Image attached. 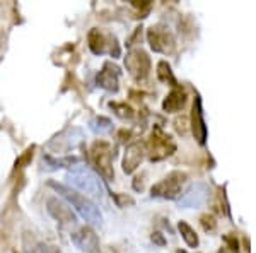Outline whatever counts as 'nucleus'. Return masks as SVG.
I'll use <instances>...</instances> for the list:
<instances>
[{
    "mask_svg": "<svg viewBox=\"0 0 256 253\" xmlns=\"http://www.w3.org/2000/svg\"><path fill=\"white\" fill-rule=\"evenodd\" d=\"M48 186L55 190V192L58 193V197L64 198L68 205H72L74 209H76L77 212L82 215V219H84L88 224H90V226H101V224H102L101 210H99L98 205L94 204L90 198L86 197V195H82L80 192L74 190L72 186L58 183V181H55V180H50Z\"/></svg>",
    "mask_w": 256,
    "mask_h": 253,
    "instance_id": "nucleus-1",
    "label": "nucleus"
},
{
    "mask_svg": "<svg viewBox=\"0 0 256 253\" xmlns=\"http://www.w3.org/2000/svg\"><path fill=\"white\" fill-rule=\"evenodd\" d=\"M65 178L74 186V190L82 192V195H86L88 198H96V200L104 198V186L101 180L86 166H74Z\"/></svg>",
    "mask_w": 256,
    "mask_h": 253,
    "instance_id": "nucleus-2",
    "label": "nucleus"
},
{
    "mask_svg": "<svg viewBox=\"0 0 256 253\" xmlns=\"http://www.w3.org/2000/svg\"><path fill=\"white\" fill-rule=\"evenodd\" d=\"M90 157H92L94 168L101 175L102 180L113 181L114 169H113V147L106 140H96L90 147Z\"/></svg>",
    "mask_w": 256,
    "mask_h": 253,
    "instance_id": "nucleus-3",
    "label": "nucleus"
},
{
    "mask_svg": "<svg viewBox=\"0 0 256 253\" xmlns=\"http://www.w3.org/2000/svg\"><path fill=\"white\" fill-rule=\"evenodd\" d=\"M176 151V144L171 139V135L164 134L162 128L156 127L150 134V139L146 144V152H148L150 161H160L164 157L171 156Z\"/></svg>",
    "mask_w": 256,
    "mask_h": 253,
    "instance_id": "nucleus-4",
    "label": "nucleus"
},
{
    "mask_svg": "<svg viewBox=\"0 0 256 253\" xmlns=\"http://www.w3.org/2000/svg\"><path fill=\"white\" fill-rule=\"evenodd\" d=\"M188 175L184 171H172L160 180L159 183H156L150 188L152 197H159V198H166V200H174L181 195V186L186 181Z\"/></svg>",
    "mask_w": 256,
    "mask_h": 253,
    "instance_id": "nucleus-5",
    "label": "nucleus"
},
{
    "mask_svg": "<svg viewBox=\"0 0 256 253\" xmlns=\"http://www.w3.org/2000/svg\"><path fill=\"white\" fill-rule=\"evenodd\" d=\"M147 41L158 53H172L176 50L174 35L164 24H152L147 30Z\"/></svg>",
    "mask_w": 256,
    "mask_h": 253,
    "instance_id": "nucleus-6",
    "label": "nucleus"
},
{
    "mask_svg": "<svg viewBox=\"0 0 256 253\" xmlns=\"http://www.w3.org/2000/svg\"><path fill=\"white\" fill-rule=\"evenodd\" d=\"M125 67L135 81H146L150 74V57L146 50L132 48L125 57Z\"/></svg>",
    "mask_w": 256,
    "mask_h": 253,
    "instance_id": "nucleus-7",
    "label": "nucleus"
},
{
    "mask_svg": "<svg viewBox=\"0 0 256 253\" xmlns=\"http://www.w3.org/2000/svg\"><path fill=\"white\" fill-rule=\"evenodd\" d=\"M46 210L56 222L64 224V226H74V224H77V215L72 210V207L58 197L46 198Z\"/></svg>",
    "mask_w": 256,
    "mask_h": 253,
    "instance_id": "nucleus-8",
    "label": "nucleus"
},
{
    "mask_svg": "<svg viewBox=\"0 0 256 253\" xmlns=\"http://www.w3.org/2000/svg\"><path fill=\"white\" fill-rule=\"evenodd\" d=\"M70 239L82 253H99V238L90 226H80L70 234Z\"/></svg>",
    "mask_w": 256,
    "mask_h": 253,
    "instance_id": "nucleus-9",
    "label": "nucleus"
},
{
    "mask_svg": "<svg viewBox=\"0 0 256 253\" xmlns=\"http://www.w3.org/2000/svg\"><path fill=\"white\" fill-rule=\"evenodd\" d=\"M120 74H122V70H120L118 65H114L113 62H104V65H102V69L99 70L98 77H96V82L99 88L110 91V93H116L120 89Z\"/></svg>",
    "mask_w": 256,
    "mask_h": 253,
    "instance_id": "nucleus-10",
    "label": "nucleus"
},
{
    "mask_svg": "<svg viewBox=\"0 0 256 253\" xmlns=\"http://www.w3.org/2000/svg\"><path fill=\"white\" fill-rule=\"evenodd\" d=\"M82 139L80 128H67L60 135H56L55 139H52V142L48 144V149L53 152H68L70 149H74Z\"/></svg>",
    "mask_w": 256,
    "mask_h": 253,
    "instance_id": "nucleus-11",
    "label": "nucleus"
},
{
    "mask_svg": "<svg viewBox=\"0 0 256 253\" xmlns=\"http://www.w3.org/2000/svg\"><path fill=\"white\" fill-rule=\"evenodd\" d=\"M208 198V188L205 183H193L186 192L183 193V197L178 200L180 207L184 209H193V207H200L207 202Z\"/></svg>",
    "mask_w": 256,
    "mask_h": 253,
    "instance_id": "nucleus-12",
    "label": "nucleus"
},
{
    "mask_svg": "<svg viewBox=\"0 0 256 253\" xmlns=\"http://www.w3.org/2000/svg\"><path fill=\"white\" fill-rule=\"evenodd\" d=\"M192 132L195 135L196 142L200 146H204L205 140H207V125H205V118H204V108H202V99L200 96H195L192 108Z\"/></svg>",
    "mask_w": 256,
    "mask_h": 253,
    "instance_id": "nucleus-13",
    "label": "nucleus"
},
{
    "mask_svg": "<svg viewBox=\"0 0 256 253\" xmlns=\"http://www.w3.org/2000/svg\"><path fill=\"white\" fill-rule=\"evenodd\" d=\"M146 157V144L144 142H132L125 149V156H123V171L126 175H132L135 169L138 168L140 163Z\"/></svg>",
    "mask_w": 256,
    "mask_h": 253,
    "instance_id": "nucleus-14",
    "label": "nucleus"
},
{
    "mask_svg": "<svg viewBox=\"0 0 256 253\" xmlns=\"http://www.w3.org/2000/svg\"><path fill=\"white\" fill-rule=\"evenodd\" d=\"M184 105H186V93H184L183 88L176 86V88H172L171 93L164 98L162 110L168 111V113H176V111L183 110Z\"/></svg>",
    "mask_w": 256,
    "mask_h": 253,
    "instance_id": "nucleus-15",
    "label": "nucleus"
},
{
    "mask_svg": "<svg viewBox=\"0 0 256 253\" xmlns=\"http://www.w3.org/2000/svg\"><path fill=\"white\" fill-rule=\"evenodd\" d=\"M88 43L94 55H102L108 47V35H104L99 28H92L88 35Z\"/></svg>",
    "mask_w": 256,
    "mask_h": 253,
    "instance_id": "nucleus-16",
    "label": "nucleus"
},
{
    "mask_svg": "<svg viewBox=\"0 0 256 253\" xmlns=\"http://www.w3.org/2000/svg\"><path fill=\"white\" fill-rule=\"evenodd\" d=\"M79 157L76 156H68V157H53L50 154L43 156V166L50 171H55V169H62V168H72L74 164L79 163Z\"/></svg>",
    "mask_w": 256,
    "mask_h": 253,
    "instance_id": "nucleus-17",
    "label": "nucleus"
},
{
    "mask_svg": "<svg viewBox=\"0 0 256 253\" xmlns=\"http://www.w3.org/2000/svg\"><path fill=\"white\" fill-rule=\"evenodd\" d=\"M178 229H180V233H181V238L184 239V243H186L190 248H196L198 246V243H200V241H198V234L195 233V229H193L188 222L180 221V222H178Z\"/></svg>",
    "mask_w": 256,
    "mask_h": 253,
    "instance_id": "nucleus-18",
    "label": "nucleus"
},
{
    "mask_svg": "<svg viewBox=\"0 0 256 253\" xmlns=\"http://www.w3.org/2000/svg\"><path fill=\"white\" fill-rule=\"evenodd\" d=\"M158 77H159V81L168 82V84L174 86V88L178 86L176 77H174V74H172V70H171V65H169L168 62H164V60H160L158 64Z\"/></svg>",
    "mask_w": 256,
    "mask_h": 253,
    "instance_id": "nucleus-19",
    "label": "nucleus"
},
{
    "mask_svg": "<svg viewBox=\"0 0 256 253\" xmlns=\"http://www.w3.org/2000/svg\"><path fill=\"white\" fill-rule=\"evenodd\" d=\"M110 108L114 111V115H118L120 118H134L135 111L134 108L126 103H118V101H111L110 103Z\"/></svg>",
    "mask_w": 256,
    "mask_h": 253,
    "instance_id": "nucleus-20",
    "label": "nucleus"
},
{
    "mask_svg": "<svg viewBox=\"0 0 256 253\" xmlns=\"http://www.w3.org/2000/svg\"><path fill=\"white\" fill-rule=\"evenodd\" d=\"M89 127L96 134H104V132H108L111 128V120L106 117H96L89 122Z\"/></svg>",
    "mask_w": 256,
    "mask_h": 253,
    "instance_id": "nucleus-21",
    "label": "nucleus"
},
{
    "mask_svg": "<svg viewBox=\"0 0 256 253\" xmlns=\"http://www.w3.org/2000/svg\"><path fill=\"white\" fill-rule=\"evenodd\" d=\"M106 50H108L110 55L113 57V59H118V57L122 55V50H120L116 36L111 35V33H108V47H106Z\"/></svg>",
    "mask_w": 256,
    "mask_h": 253,
    "instance_id": "nucleus-22",
    "label": "nucleus"
},
{
    "mask_svg": "<svg viewBox=\"0 0 256 253\" xmlns=\"http://www.w3.org/2000/svg\"><path fill=\"white\" fill-rule=\"evenodd\" d=\"M111 197L114 198V202H116L118 207H122V209H125V207H130L135 204V200L130 197V195L126 193H111Z\"/></svg>",
    "mask_w": 256,
    "mask_h": 253,
    "instance_id": "nucleus-23",
    "label": "nucleus"
},
{
    "mask_svg": "<svg viewBox=\"0 0 256 253\" xmlns=\"http://www.w3.org/2000/svg\"><path fill=\"white\" fill-rule=\"evenodd\" d=\"M34 146H31V147H28L26 151L22 152V156L19 157L18 161H16V168H24V166H28L31 163V159H32V154H34Z\"/></svg>",
    "mask_w": 256,
    "mask_h": 253,
    "instance_id": "nucleus-24",
    "label": "nucleus"
},
{
    "mask_svg": "<svg viewBox=\"0 0 256 253\" xmlns=\"http://www.w3.org/2000/svg\"><path fill=\"white\" fill-rule=\"evenodd\" d=\"M26 250L28 253H56L52 246H46V244L38 243V241H34L30 248H26Z\"/></svg>",
    "mask_w": 256,
    "mask_h": 253,
    "instance_id": "nucleus-25",
    "label": "nucleus"
},
{
    "mask_svg": "<svg viewBox=\"0 0 256 253\" xmlns=\"http://www.w3.org/2000/svg\"><path fill=\"white\" fill-rule=\"evenodd\" d=\"M200 221H202V226H204L205 231H212L214 227H216V219H214L212 214H204Z\"/></svg>",
    "mask_w": 256,
    "mask_h": 253,
    "instance_id": "nucleus-26",
    "label": "nucleus"
},
{
    "mask_svg": "<svg viewBox=\"0 0 256 253\" xmlns=\"http://www.w3.org/2000/svg\"><path fill=\"white\" fill-rule=\"evenodd\" d=\"M174 123H176V130L180 132L181 135H183V134H186V127H184V123H186V122H184V118H181V120L178 118Z\"/></svg>",
    "mask_w": 256,
    "mask_h": 253,
    "instance_id": "nucleus-27",
    "label": "nucleus"
},
{
    "mask_svg": "<svg viewBox=\"0 0 256 253\" xmlns=\"http://www.w3.org/2000/svg\"><path fill=\"white\" fill-rule=\"evenodd\" d=\"M152 241H154L156 244H160V246L166 244V239H164V236L160 233H152Z\"/></svg>",
    "mask_w": 256,
    "mask_h": 253,
    "instance_id": "nucleus-28",
    "label": "nucleus"
},
{
    "mask_svg": "<svg viewBox=\"0 0 256 253\" xmlns=\"http://www.w3.org/2000/svg\"><path fill=\"white\" fill-rule=\"evenodd\" d=\"M176 253H186V251H181V250H178Z\"/></svg>",
    "mask_w": 256,
    "mask_h": 253,
    "instance_id": "nucleus-29",
    "label": "nucleus"
},
{
    "mask_svg": "<svg viewBox=\"0 0 256 253\" xmlns=\"http://www.w3.org/2000/svg\"><path fill=\"white\" fill-rule=\"evenodd\" d=\"M14 253H18V251H14Z\"/></svg>",
    "mask_w": 256,
    "mask_h": 253,
    "instance_id": "nucleus-30",
    "label": "nucleus"
}]
</instances>
